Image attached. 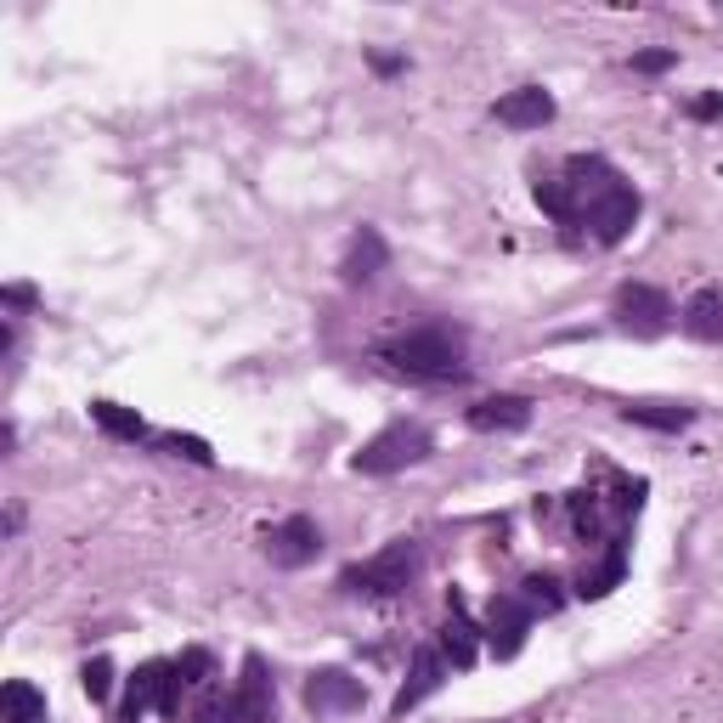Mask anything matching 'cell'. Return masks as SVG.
Segmentation results:
<instances>
[{"label":"cell","mask_w":723,"mask_h":723,"mask_svg":"<svg viewBox=\"0 0 723 723\" xmlns=\"http://www.w3.org/2000/svg\"><path fill=\"white\" fill-rule=\"evenodd\" d=\"M379 362H385L390 374L425 379V385L464 379V328H452V323H418V328L385 339Z\"/></svg>","instance_id":"1"},{"label":"cell","mask_w":723,"mask_h":723,"mask_svg":"<svg viewBox=\"0 0 723 723\" xmlns=\"http://www.w3.org/2000/svg\"><path fill=\"white\" fill-rule=\"evenodd\" d=\"M413 577H418V542H413V537H396V542H385L379 554L345 566L339 588H345V593H368V599H396V593H407Z\"/></svg>","instance_id":"2"},{"label":"cell","mask_w":723,"mask_h":723,"mask_svg":"<svg viewBox=\"0 0 723 723\" xmlns=\"http://www.w3.org/2000/svg\"><path fill=\"white\" fill-rule=\"evenodd\" d=\"M418 458H430V430L396 418V425H385L374 441H362V452L350 458V469L356 475H396V469H407Z\"/></svg>","instance_id":"3"},{"label":"cell","mask_w":723,"mask_h":723,"mask_svg":"<svg viewBox=\"0 0 723 723\" xmlns=\"http://www.w3.org/2000/svg\"><path fill=\"white\" fill-rule=\"evenodd\" d=\"M181 673H175V661H147V668L131 679V690H125V723H136L142 712H164V717H175L181 712Z\"/></svg>","instance_id":"4"},{"label":"cell","mask_w":723,"mask_h":723,"mask_svg":"<svg viewBox=\"0 0 723 723\" xmlns=\"http://www.w3.org/2000/svg\"><path fill=\"white\" fill-rule=\"evenodd\" d=\"M617 323H622L628 334L655 339V334L673 328V299L661 294L655 283H622V288H617Z\"/></svg>","instance_id":"5"},{"label":"cell","mask_w":723,"mask_h":723,"mask_svg":"<svg viewBox=\"0 0 723 723\" xmlns=\"http://www.w3.org/2000/svg\"><path fill=\"white\" fill-rule=\"evenodd\" d=\"M317 549H323V531H317L312 515H288L283 526L266 531V560H272L277 571H299V566H312Z\"/></svg>","instance_id":"6"},{"label":"cell","mask_w":723,"mask_h":723,"mask_svg":"<svg viewBox=\"0 0 723 723\" xmlns=\"http://www.w3.org/2000/svg\"><path fill=\"white\" fill-rule=\"evenodd\" d=\"M633 221H639V193L628 187V181H622V187H611L605 198H593V204L582 210V226L593 232V244H605V250H617V244H622V237L633 232Z\"/></svg>","instance_id":"7"},{"label":"cell","mask_w":723,"mask_h":723,"mask_svg":"<svg viewBox=\"0 0 723 723\" xmlns=\"http://www.w3.org/2000/svg\"><path fill=\"white\" fill-rule=\"evenodd\" d=\"M362 701H368L362 679H350L339 668H323V673L306 679V706L312 712H362Z\"/></svg>","instance_id":"8"},{"label":"cell","mask_w":723,"mask_h":723,"mask_svg":"<svg viewBox=\"0 0 723 723\" xmlns=\"http://www.w3.org/2000/svg\"><path fill=\"white\" fill-rule=\"evenodd\" d=\"M441 679H447V655H441L436 644H418V650H413V673H407V684L396 690V717H407L418 701H430V695L441 690Z\"/></svg>","instance_id":"9"},{"label":"cell","mask_w":723,"mask_h":723,"mask_svg":"<svg viewBox=\"0 0 723 723\" xmlns=\"http://www.w3.org/2000/svg\"><path fill=\"white\" fill-rule=\"evenodd\" d=\"M390 266V250H385V237H379V226H362L356 237H350V250H345V261H339V277L350 283V288H368L379 272Z\"/></svg>","instance_id":"10"},{"label":"cell","mask_w":723,"mask_h":723,"mask_svg":"<svg viewBox=\"0 0 723 723\" xmlns=\"http://www.w3.org/2000/svg\"><path fill=\"white\" fill-rule=\"evenodd\" d=\"M487 639H492V650L509 661V655H520V644H526V633H531V605L520 593H503V599H492V617H487Z\"/></svg>","instance_id":"11"},{"label":"cell","mask_w":723,"mask_h":723,"mask_svg":"<svg viewBox=\"0 0 723 723\" xmlns=\"http://www.w3.org/2000/svg\"><path fill=\"white\" fill-rule=\"evenodd\" d=\"M531 425V401L526 396H487L469 407V430L480 436H509V430H526Z\"/></svg>","instance_id":"12"},{"label":"cell","mask_w":723,"mask_h":723,"mask_svg":"<svg viewBox=\"0 0 723 723\" xmlns=\"http://www.w3.org/2000/svg\"><path fill=\"white\" fill-rule=\"evenodd\" d=\"M498 119L509 131H542L554 119V96L542 91V85H520L509 96H498Z\"/></svg>","instance_id":"13"},{"label":"cell","mask_w":723,"mask_h":723,"mask_svg":"<svg viewBox=\"0 0 723 723\" xmlns=\"http://www.w3.org/2000/svg\"><path fill=\"white\" fill-rule=\"evenodd\" d=\"M679 328L701 345H723V288H695L679 312Z\"/></svg>","instance_id":"14"},{"label":"cell","mask_w":723,"mask_h":723,"mask_svg":"<svg viewBox=\"0 0 723 723\" xmlns=\"http://www.w3.org/2000/svg\"><path fill=\"white\" fill-rule=\"evenodd\" d=\"M232 701H237V712H244V723H266L272 717V673H266L261 655H244V679H237Z\"/></svg>","instance_id":"15"},{"label":"cell","mask_w":723,"mask_h":723,"mask_svg":"<svg viewBox=\"0 0 723 723\" xmlns=\"http://www.w3.org/2000/svg\"><path fill=\"white\" fill-rule=\"evenodd\" d=\"M0 712H7V723H45V695L29 679H12L0 690Z\"/></svg>","instance_id":"16"},{"label":"cell","mask_w":723,"mask_h":723,"mask_svg":"<svg viewBox=\"0 0 723 723\" xmlns=\"http://www.w3.org/2000/svg\"><path fill=\"white\" fill-rule=\"evenodd\" d=\"M91 418L113 436V441H142L147 425H142V413L136 407H119V401H91Z\"/></svg>","instance_id":"17"},{"label":"cell","mask_w":723,"mask_h":723,"mask_svg":"<svg viewBox=\"0 0 723 723\" xmlns=\"http://www.w3.org/2000/svg\"><path fill=\"white\" fill-rule=\"evenodd\" d=\"M441 655L452 661V668H469V661H475V628H469L458 599H452V622L441 628Z\"/></svg>","instance_id":"18"},{"label":"cell","mask_w":723,"mask_h":723,"mask_svg":"<svg viewBox=\"0 0 723 723\" xmlns=\"http://www.w3.org/2000/svg\"><path fill=\"white\" fill-rule=\"evenodd\" d=\"M520 599L531 605V617L542 611V617H554L560 605H566V593H560V577H549V571H531L526 582H520Z\"/></svg>","instance_id":"19"},{"label":"cell","mask_w":723,"mask_h":723,"mask_svg":"<svg viewBox=\"0 0 723 723\" xmlns=\"http://www.w3.org/2000/svg\"><path fill=\"white\" fill-rule=\"evenodd\" d=\"M622 418L628 425H644V430H661V436H673V430H684L690 425V407H622Z\"/></svg>","instance_id":"20"},{"label":"cell","mask_w":723,"mask_h":723,"mask_svg":"<svg viewBox=\"0 0 723 723\" xmlns=\"http://www.w3.org/2000/svg\"><path fill=\"white\" fill-rule=\"evenodd\" d=\"M537 204L549 210L560 226H577V204H571V187H566L560 175H542V181H537Z\"/></svg>","instance_id":"21"},{"label":"cell","mask_w":723,"mask_h":723,"mask_svg":"<svg viewBox=\"0 0 723 723\" xmlns=\"http://www.w3.org/2000/svg\"><path fill=\"white\" fill-rule=\"evenodd\" d=\"M622 566H628V549L617 542V549H611V560L599 566V571H588L577 593H582V599H599V593H611V588H617V577H622Z\"/></svg>","instance_id":"22"},{"label":"cell","mask_w":723,"mask_h":723,"mask_svg":"<svg viewBox=\"0 0 723 723\" xmlns=\"http://www.w3.org/2000/svg\"><path fill=\"white\" fill-rule=\"evenodd\" d=\"M80 684H85V695H91V701H108V695H113V661H108V655L85 661V673H80Z\"/></svg>","instance_id":"23"},{"label":"cell","mask_w":723,"mask_h":723,"mask_svg":"<svg viewBox=\"0 0 723 723\" xmlns=\"http://www.w3.org/2000/svg\"><path fill=\"white\" fill-rule=\"evenodd\" d=\"M159 447H164L170 458H187V464H204V469L215 464V452H210V441H198V436H164Z\"/></svg>","instance_id":"24"},{"label":"cell","mask_w":723,"mask_h":723,"mask_svg":"<svg viewBox=\"0 0 723 723\" xmlns=\"http://www.w3.org/2000/svg\"><path fill=\"white\" fill-rule=\"evenodd\" d=\"M210 668H215L210 650H187V655L175 661V673H181V684H187V690H193V684H204V679H210Z\"/></svg>","instance_id":"25"},{"label":"cell","mask_w":723,"mask_h":723,"mask_svg":"<svg viewBox=\"0 0 723 723\" xmlns=\"http://www.w3.org/2000/svg\"><path fill=\"white\" fill-rule=\"evenodd\" d=\"M193 723H244V712H237V701H204Z\"/></svg>","instance_id":"26"},{"label":"cell","mask_w":723,"mask_h":723,"mask_svg":"<svg viewBox=\"0 0 723 723\" xmlns=\"http://www.w3.org/2000/svg\"><path fill=\"white\" fill-rule=\"evenodd\" d=\"M571 520H577V531H582V537H593V526H599L593 492H571Z\"/></svg>","instance_id":"27"},{"label":"cell","mask_w":723,"mask_h":723,"mask_svg":"<svg viewBox=\"0 0 723 723\" xmlns=\"http://www.w3.org/2000/svg\"><path fill=\"white\" fill-rule=\"evenodd\" d=\"M673 63H679L673 51H639V57H633V69H639V74H668Z\"/></svg>","instance_id":"28"},{"label":"cell","mask_w":723,"mask_h":723,"mask_svg":"<svg viewBox=\"0 0 723 723\" xmlns=\"http://www.w3.org/2000/svg\"><path fill=\"white\" fill-rule=\"evenodd\" d=\"M717 113H723V96H717V91L695 96V119H717Z\"/></svg>","instance_id":"29"}]
</instances>
